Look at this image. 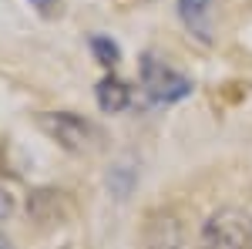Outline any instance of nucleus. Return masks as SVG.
<instances>
[{
	"mask_svg": "<svg viewBox=\"0 0 252 249\" xmlns=\"http://www.w3.org/2000/svg\"><path fill=\"white\" fill-rule=\"evenodd\" d=\"M37 128L51 142H58L64 152L74 155L94 152L104 138L94 121H88L84 115H74V111H44V115H37Z\"/></svg>",
	"mask_w": 252,
	"mask_h": 249,
	"instance_id": "obj_1",
	"label": "nucleus"
},
{
	"mask_svg": "<svg viewBox=\"0 0 252 249\" xmlns=\"http://www.w3.org/2000/svg\"><path fill=\"white\" fill-rule=\"evenodd\" d=\"M138 71H141V91L148 95L152 105H175V101L192 95V81L182 71H175L168 61H161L155 51L141 54Z\"/></svg>",
	"mask_w": 252,
	"mask_h": 249,
	"instance_id": "obj_2",
	"label": "nucleus"
},
{
	"mask_svg": "<svg viewBox=\"0 0 252 249\" xmlns=\"http://www.w3.org/2000/svg\"><path fill=\"white\" fill-rule=\"evenodd\" d=\"M198 249H252V215L232 206L212 212L202 226Z\"/></svg>",
	"mask_w": 252,
	"mask_h": 249,
	"instance_id": "obj_3",
	"label": "nucleus"
},
{
	"mask_svg": "<svg viewBox=\"0 0 252 249\" xmlns=\"http://www.w3.org/2000/svg\"><path fill=\"white\" fill-rule=\"evenodd\" d=\"M212 14H215V0H178V20L205 47L215 40L212 37Z\"/></svg>",
	"mask_w": 252,
	"mask_h": 249,
	"instance_id": "obj_4",
	"label": "nucleus"
},
{
	"mask_svg": "<svg viewBox=\"0 0 252 249\" xmlns=\"http://www.w3.org/2000/svg\"><path fill=\"white\" fill-rule=\"evenodd\" d=\"M94 98H97V108H101V111L118 115V111H125V108L131 105V88H128L121 77L108 74V77H101V81H97Z\"/></svg>",
	"mask_w": 252,
	"mask_h": 249,
	"instance_id": "obj_5",
	"label": "nucleus"
},
{
	"mask_svg": "<svg viewBox=\"0 0 252 249\" xmlns=\"http://www.w3.org/2000/svg\"><path fill=\"white\" fill-rule=\"evenodd\" d=\"M91 44V54H94L97 64H104V68H115L118 61H121V47H118L111 37H104V34H94V37L88 40Z\"/></svg>",
	"mask_w": 252,
	"mask_h": 249,
	"instance_id": "obj_6",
	"label": "nucleus"
},
{
	"mask_svg": "<svg viewBox=\"0 0 252 249\" xmlns=\"http://www.w3.org/2000/svg\"><path fill=\"white\" fill-rule=\"evenodd\" d=\"M108 182L115 185V192H118V195H128V189H131V182H135V172H131L128 165H118L115 172L108 175Z\"/></svg>",
	"mask_w": 252,
	"mask_h": 249,
	"instance_id": "obj_7",
	"label": "nucleus"
},
{
	"mask_svg": "<svg viewBox=\"0 0 252 249\" xmlns=\"http://www.w3.org/2000/svg\"><path fill=\"white\" fill-rule=\"evenodd\" d=\"M34 3H37V7L44 10V14H51L47 7H58V10H61V0H34Z\"/></svg>",
	"mask_w": 252,
	"mask_h": 249,
	"instance_id": "obj_8",
	"label": "nucleus"
},
{
	"mask_svg": "<svg viewBox=\"0 0 252 249\" xmlns=\"http://www.w3.org/2000/svg\"><path fill=\"white\" fill-rule=\"evenodd\" d=\"M115 3H121V7H141V3H152V0H115Z\"/></svg>",
	"mask_w": 252,
	"mask_h": 249,
	"instance_id": "obj_9",
	"label": "nucleus"
},
{
	"mask_svg": "<svg viewBox=\"0 0 252 249\" xmlns=\"http://www.w3.org/2000/svg\"><path fill=\"white\" fill-rule=\"evenodd\" d=\"M0 249H14V246H10V239H7V236H0Z\"/></svg>",
	"mask_w": 252,
	"mask_h": 249,
	"instance_id": "obj_10",
	"label": "nucleus"
}]
</instances>
